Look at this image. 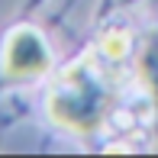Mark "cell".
<instances>
[{
  "instance_id": "4",
  "label": "cell",
  "mask_w": 158,
  "mask_h": 158,
  "mask_svg": "<svg viewBox=\"0 0 158 158\" xmlns=\"http://www.w3.org/2000/svg\"><path fill=\"white\" fill-rule=\"evenodd\" d=\"M100 52H103L110 61H119L129 52V39H126L123 32H113V35H106V39L100 42Z\"/></svg>"
},
{
  "instance_id": "1",
  "label": "cell",
  "mask_w": 158,
  "mask_h": 158,
  "mask_svg": "<svg viewBox=\"0 0 158 158\" xmlns=\"http://www.w3.org/2000/svg\"><path fill=\"white\" fill-rule=\"evenodd\" d=\"M116 90L87 64H74L48 94V116L71 132L90 135L110 116Z\"/></svg>"
},
{
  "instance_id": "3",
  "label": "cell",
  "mask_w": 158,
  "mask_h": 158,
  "mask_svg": "<svg viewBox=\"0 0 158 158\" xmlns=\"http://www.w3.org/2000/svg\"><path fill=\"white\" fill-rule=\"evenodd\" d=\"M139 77L148 87V94L155 100V113H158V35L145 39V45L139 52Z\"/></svg>"
},
{
  "instance_id": "2",
  "label": "cell",
  "mask_w": 158,
  "mask_h": 158,
  "mask_svg": "<svg viewBox=\"0 0 158 158\" xmlns=\"http://www.w3.org/2000/svg\"><path fill=\"white\" fill-rule=\"evenodd\" d=\"M52 64V55H48V45L42 42V35L35 29H16L10 32L3 45V71L10 77H39L48 71Z\"/></svg>"
}]
</instances>
